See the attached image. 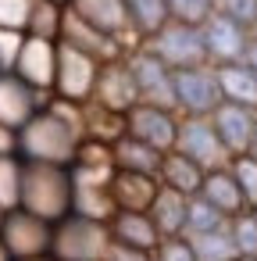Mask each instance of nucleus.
Masks as SVG:
<instances>
[{
  "label": "nucleus",
  "instance_id": "6",
  "mask_svg": "<svg viewBox=\"0 0 257 261\" xmlns=\"http://www.w3.org/2000/svg\"><path fill=\"white\" fill-rule=\"evenodd\" d=\"M175 150H182L186 158H193L200 168H221L232 161V154L225 150L211 115H186L179 122V140H175Z\"/></svg>",
  "mask_w": 257,
  "mask_h": 261
},
{
  "label": "nucleus",
  "instance_id": "17",
  "mask_svg": "<svg viewBox=\"0 0 257 261\" xmlns=\"http://www.w3.org/2000/svg\"><path fill=\"white\" fill-rule=\"evenodd\" d=\"M107 229H111V240H122V243H129V247H139V250H157V243H161V232H157V225H154V218H150V211H115L111 218H107Z\"/></svg>",
  "mask_w": 257,
  "mask_h": 261
},
{
  "label": "nucleus",
  "instance_id": "31",
  "mask_svg": "<svg viewBox=\"0 0 257 261\" xmlns=\"http://www.w3.org/2000/svg\"><path fill=\"white\" fill-rule=\"evenodd\" d=\"M36 0H0V29H22L33 18Z\"/></svg>",
  "mask_w": 257,
  "mask_h": 261
},
{
  "label": "nucleus",
  "instance_id": "1",
  "mask_svg": "<svg viewBox=\"0 0 257 261\" xmlns=\"http://www.w3.org/2000/svg\"><path fill=\"white\" fill-rule=\"evenodd\" d=\"M79 129L82 118H65L61 111H43L33 115L22 125L18 147L29 161H50V165H68L79 154Z\"/></svg>",
  "mask_w": 257,
  "mask_h": 261
},
{
  "label": "nucleus",
  "instance_id": "40",
  "mask_svg": "<svg viewBox=\"0 0 257 261\" xmlns=\"http://www.w3.org/2000/svg\"><path fill=\"white\" fill-rule=\"evenodd\" d=\"M243 261H257V257H243Z\"/></svg>",
  "mask_w": 257,
  "mask_h": 261
},
{
  "label": "nucleus",
  "instance_id": "8",
  "mask_svg": "<svg viewBox=\"0 0 257 261\" xmlns=\"http://www.w3.org/2000/svg\"><path fill=\"white\" fill-rule=\"evenodd\" d=\"M221 104V86L214 65L175 68V108L182 115H211Z\"/></svg>",
  "mask_w": 257,
  "mask_h": 261
},
{
  "label": "nucleus",
  "instance_id": "30",
  "mask_svg": "<svg viewBox=\"0 0 257 261\" xmlns=\"http://www.w3.org/2000/svg\"><path fill=\"white\" fill-rule=\"evenodd\" d=\"M168 15L179 18V22L204 25L214 15V0H168Z\"/></svg>",
  "mask_w": 257,
  "mask_h": 261
},
{
  "label": "nucleus",
  "instance_id": "14",
  "mask_svg": "<svg viewBox=\"0 0 257 261\" xmlns=\"http://www.w3.org/2000/svg\"><path fill=\"white\" fill-rule=\"evenodd\" d=\"M54 222L33 215V211H15L8 218V247L15 254H25V257H36L43 250H50V240H54Z\"/></svg>",
  "mask_w": 257,
  "mask_h": 261
},
{
  "label": "nucleus",
  "instance_id": "43",
  "mask_svg": "<svg viewBox=\"0 0 257 261\" xmlns=\"http://www.w3.org/2000/svg\"><path fill=\"white\" fill-rule=\"evenodd\" d=\"M0 211H4V207H0Z\"/></svg>",
  "mask_w": 257,
  "mask_h": 261
},
{
  "label": "nucleus",
  "instance_id": "13",
  "mask_svg": "<svg viewBox=\"0 0 257 261\" xmlns=\"http://www.w3.org/2000/svg\"><path fill=\"white\" fill-rule=\"evenodd\" d=\"M93 100L107 111H129L136 100H139V90H136V79L129 72V65L118 58V61H104L100 65V75H97V90H93Z\"/></svg>",
  "mask_w": 257,
  "mask_h": 261
},
{
  "label": "nucleus",
  "instance_id": "24",
  "mask_svg": "<svg viewBox=\"0 0 257 261\" xmlns=\"http://www.w3.org/2000/svg\"><path fill=\"white\" fill-rule=\"evenodd\" d=\"M186 240L193 243L196 261H239V250H236V240H232L229 225L211 229V232H196V236H186Z\"/></svg>",
  "mask_w": 257,
  "mask_h": 261
},
{
  "label": "nucleus",
  "instance_id": "28",
  "mask_svg": "<svg viewBox=\"0 0 257 261\" xmlns=\"http://www.w3.org/2000/svg\"><path fill=\"white\" fill-rule=\"evenodd\" d=\"M229 168H232V175H236V182L243 190L246 207H257V154L253 150L250 154H236L229 161Z\"/></svg>",
  "mask_w": 257,
  "mask_h": 261
},
{
  "label": "nucleus",
  "instance_id": "18",
  "mask_svg": "<svg viewBox=\"0 0 257 261\" xmlns=\"http://www.w3.org/2000/svg\"><path fill=\"white\" fill-rule=\"evenodd\" d=\"M204 175H207V168H200V165H196L193 158H186L182 150H175V147L164 150V158H161V172H157L161 186H172V190L193 197V193H200Z\"/></svg>",
  "mask_w": 257,
  "mask_h": 261
},
{
  "label": "nucleus",
  "instance_id": "15",
  "mask_svg": "<svg viewBox=\"0 0 257 261\" xmlns=\"http://www.w3.org/2000/svg\"><path fill=\"white\" fill-rule=\"evenodd\" d=\"M157 190H161L157 175L129 172V168H115V175H111V197H115V207H122V211H150Z\"/></svg>",
  "mask_w": 257,
  "mask_h": 261
},
{
  "label": "nucleus",
  "instance_id": "41",
  "mask_svg": "<svg viewBox=\"0 0 257 261\" xmlns=\"http://www.w3.org/2000/svg\"><path fill=\"white\" fill-rule=\"evenodd\" d=\"M33 261H47V257H33Z\"/></svg>",
  "mask_w": 257,
  "mask_h": 261
},
{
  "label": "nucleus",
  "instance_id": "27",
  "mask_svg": "<svg viewBox=\"0 0 257 261\" xmlns=\"http://www.w3.org/2000/svg\"><path fill=\"white\" fill-rule=\"evenodd\" d=\"M229 229H232V240H236L239 257H257V211L246 207V211L232 215L229 218Z\"/></svg>",
  "mask_w": 257,
  "mask_h": 261
},
{
  "label": "nucleus",
  "instance_id": "22",
  "mask_svg": "<svg viewBox=\"0 0 257 261\" xmlns=\"http://www.w3.org/2000/svg\"><path fill=\"white\" fill-rule=\"evenodd\" d=\"M200 193L214 204V207H221L229 218L232 215H239V211H246V200H243V190H239V182H236V175H232V168L229 165H221V168H211L207 175H204V186H200Z\"/></svg>",
  "mask_w": 257,
  "mask_h": 261
},
{
  "label": "nucleus",
  "instance_id": "37",
  "mask_svg": "<svg viewBox=\"0 0 257 261\" xmlns=\"http://www.w3.org/2000/svg\"><path fill=\"white\" fill-rule=\"evenodd\" d=\"M243 65H250V68L257 72V36H250V43H246V50H243Z\"/></svg>",
  "mask_w": 257,
  "mask_h": 261
},
{
  "label": "nucleus",
  "instance_id": "7",
  "mask_svg": "<svg viewBox=\"0 0 257 261\" xmlns=\"http://www.w3.org/2000/svg\"><path fill=\"white\" fill-rule=\"evenodd\" d=\"M125 65H129L132 79H136L139 100L161 104V108H175V68L168 61H161L150 47H139Z\"/></svg>",
  "mask_w": 257,
  "mask_h": 261
},
{
  "label": "nucleus",
  "instance_id": "10",
  "mask_svg": "<svg viewBox=\"0 0 257 261\" xmlns=\"http://www.w3.org/2000/svg\"><path fill=\"white\" fill-rule=\"evenodd\" d=\"M211 122L225 143V150L236 158V154H250L253 150V136H257V108H246V104H232V100H221L214 111H211Z\"/></svg>",
  "mask_w": 257,
  "mask_h": 261
},
{
  "label": "nucleus",
  "instance_id": "2",
  "mask_svg": "<svg viewBox=\"0 0 257 261\" xmlns=\"http://www.w3.org/2000/svg\"><path fill=\"white\" fill-rule=\"evenodd\" d=\"M22 207L47 222H61L72 211V172L65 165L29 161L22 168Z\"/></svg>",
  "mask_w": 257,
  "mask_h": 261
},
{
  "label": "nucleus",
  "instance_id": "38",
  "mask_svg": "<svg viewBox=\"0 0 257 261\" xmlns=\"http://www.w3.org/2000/svg\"><path fill=\"white\" fill-rule=\"evenodd\" d=\"M0 261H8V250H4V247H0Z\"/></svg>",
  "mask_w": 257,
  "mask_h": 261
},
{
  "label": "nucleus",
  "instance_id": "35",
  "mask_svg": "<svg viewBox=\"0 0 257 261\" xmlns=\"http://www.w3.org/2000/svg\"><path fill=\"white\" fill-rule=\"evenodd\" d=\"M104 261H150V250H139V247L122 243V240H111L107 250H104Z\"/></svg>",
  "mask_w": 257,
  "mask_h": 261
},
{
  "label": "nucleus",
  "instance_id": "12",
  "mask_svg": "<svg viewBox=\"0 0 257 261\" xmlns=\"http://www.w3.org/2000/svg\"><path fill=\"white\" fill-rule=\"evenodd\" d=\"M15 72L33 86V90H47L58 79V40L54 36H25L22 54L15 61Z\"/></svg>",
  "mask_w": 257,
  "mask_h": 261
},
{
  "label": "nucleus",
  "instance_id": "11",
  "mask_svg": "<svg viewBox=\"0 0 257 261\" xmlns=\"http://www.w3.org/2000/svg\"><path fill=\"white\" fill-rule=\"evenodd\" d=\"M204 43H207V61L211 65H229V61H243V50L250 43V29L239 25L236 18L214 11L204 25Z\"/></svg>",
  "mask_w": 257,
  "mask_h": 261
},
{
  "label": "nucleus",
  "instance_id": "9",
  "mask_svg": "<svg viewBox=\"0 0 257 261\" xmlns=\"http://www.w3.org/2000/svg\"><path fill=\"white\" fill-rule=\"evenodd\" d=\"M125 133L157 147L161 154L175 147L179 140V118H175V108H161V104H147V100H136L129 111H125Z\"/></svg>",
  "mask_w": 257,
  "mask_h": 261
},
{
  "label": "nucleus",
  "instance_id": "36",
  "mask_svg": "<svg viewBox=\"0 0 257 261\" xmlns=\"http://www.w3.org/2000/svg\"><path fill=\"white\" fill-rule=\"evenodd\" d=\"M15 143H18V140H15V129L0 122V154H11V150H15Z\"/></svg>",
  "mask_w": 257,
  "mask_h": 261
},
{
  "label": "nucleus",
  "instance_id": "23",
  "mask_svg": "<svg viewBox=\"0 0 257 261\" xmlns=\"http://www.w3.org/2000/svg\"><path fill=\"white\" fill-rule=\"evenodd\" d=\"M186 204H189L186 193H179L172 186H161L157 190V197L150 204V218H154L161 240L164 236H182V229H186Z\"/></svg>",
  "mask_w": 257,
  "mask_h": 261
},
{
  "label": "nucleus",
  "instance_id": "3",
  "mask_svg": "<svg viewBox=\"0 0 257 261\" xmlns=\"http://www.w3.org/2000/svg\"><path fill=\"white\" fill-rule=\"evenodd\" d=\"M107 243H111L107 222L90 218V215H79V211H68L58 222V229H54L50 250L61 261H104Z\"/></svg>",
  "mask_w": 257,
  "mask_h": 261
},
{
  "label": "nucleus",
  "instance_id": "16",
  "mask_svg": "<svg viewBox=\"0 0 257 261\" xmlns=\"http://www.w3.org/2000/svg\"><path fill=\"white\" fill-rule=\"evenodd\" d=\"M68 8H72L75 15H82L90 25L111 33V36L122 40V43H125L129 33L136 36V29H132V22H129V11H125V0H68Z\"/></svg>",
  "mask_w": 257,
  "mask_h": 261
},
{
  "label": "nucleus",
  "instance_id": "34",
  "mask_svg": "<svg viewBox=\"0 0 257 261\" xmlns=\"http://www.w3.org/2000/svg\"><path fill=\"white\" fill-rule=\"evenodd\" d=\"M22 43H25L22 29H0V68H15Z\"/></svg>",
  "mask_w": 257,
  "mask_h": 261
},
{
  "label": "nucleus",
  "instance_id": "25",
  "mask_svg": "<svg viewBox=\"0 0 257 261\" xmlns=\"http://www.w3.org/2000/svg\"><path fill=\"white\" fill-rule=\"evenodd\" d=\"M221 225H229V215L221 207H214L204 193H193L189 204H186V229H182V236L211 232V229H221Z\"/></svg>",
  "mask_w": 257,
  "mask_h": 261
},
{
  "label": "nucleus",
  "instance_id": "42",
  "mask_svg": "<svg viewBox=\"0 0 257 261\" xmlns=\"http://www.w3.org/2000/svg\"><path fill=\"white\" fill-rule=\"evenodd\" d=\"M58 4H68V0H58Z\"/></svg>",
  "mask_w": 257,
  "mask_h": 261
},
{
  "label": "nucleus",
  "instance_id": "32",
  "mask_svg": "<svg viewBox=\"0 0 257 261\" xmlns=\"http://www.w3.org/2000/svg\"><path fill=\"white\" fill-rule=\"evenodd\" d=\"M214 11L236 18V22L246 25V29L257 25V0H214Z\"/></svg>",
  "mask_w": 257,
  "mask_h": 261
},
{
  "label": "nucleus",
  "instance_id": "21",
  "mask_svg": "<svg viewBox=\"0 0 257 261\" xmlns=\"http://www.w3.org/2000/svg\"><path fill=\"white\" fill-rule=\"evenodd\" d=\"M111 154H115V168H129V172H143V175H157L161 172V150L136 140V136H118L111 143Z\"/></svg>",
  "mask_w": 257,
  "mask_h": 261
},
{
  "label": "nucleus",
  "instance_id": "5",
  "mask_svg": "<svg viewBox=\"0 0 257 261\" xmlns=\"http://www.w3.org/2000/svg\"><path fill=\"white\" fill-rule=\"evenodd\" d=\"M97 75H100V61L72 43H58V79H54V90L72 100V104H82L93 97L97 90Z\"/></svg>",
  "mask_w": 257,
  "mask_h": 261
},
{
  "label": "nucleus",
  "instance_id": "20",
  "mask_svg": "<svg viewBox=\"0 0 257 261\" xmlns=\"http://www.w3.org/2000/svg\"><path fill=\"white\" fill-rule=\"evenodd\" d=\"M33 118V86L22 75H0V122L18 129Z\"/></svg>",
  "mask_w": 257,
  "mask_h": 261
},
{
  "label": "nucleus",
  "instance_id": "19",
  "mask_svg": "<svg viewBox=\"0 0 257 261\" xmlns=\"http://www.w3.org/2000/svg\"><path fill=\"white\" fill-rule=\"evenodd\" d=\"M214 75H218V86H221V100L257 108V72L250 65H243V61L214 65Z\"/></svg>",
  "mask_w": 257,
  "mask_h": 261
},
{
  "label": "nucleus",
  "instance_id": "4",
  "mask_svg": "<svg viewBox=\"0 0 257 261\" xmlns=\"http://www.w3.org/2000/svg\"><path fill=\"white\" fill-rule=\"evenodd\" d=\"M147 47L168 61L172 68H193V65H211L207 61V43H204V29L193 22H179L168 18L154 36H147Z\"/></svg>",
  "mask_w": 257,
  "mask_h": 261
},
{
  "label": "nucleus",
  "instance_id": "33",
  "mask_svg": "<svg viewBox=\"0 0 257 261\" xmlns=\"http://www.w3.org/2000/svg\"><path fill=\"white\" fill-rule=\"evenodd\" d=\"M154 254H157V261H196L193 243H189L186 236H164Z\"/></svg>",
  "mask_w": 257,
  "mask_h": 261
},
{
  "label": "nucleus",
  "instance_id": "39",
  "mask_svg": "<svg viewBox=\"0 0 257 261\" xmlns=\"http://www.w3.org/2000/svg\"><path fill=\"white\" fill-rule=\"evenodd\" d=\"M253 154H257V136H253Z\"/></svg>",
  "mask_w": 257,
  "mask_h": 261
},
{
  "label": "nucleus",
  "instance_id": "29",
  "mask_svg": "<svg viewBox=\"0 0 257 261\" xmlns=\"http://www.w3.org/2000/svg\"><path fill=\"white\" fill-rule=\"evenodd\" d=\"M22 204V165L8 154H0V207Z\"/></svg>",
  "mask_w": 257,
  "mask_h": 261
},
{
  "label": "nucleus",
  "instance_id": "44",
  "mask_svg": "<svg viewBox=\"0 0 257 261\" xmlns=\"http://www.w3.org/2000/svg\"><path fill=\"white\" fill-rule=\"evenodd\" d=\"M253 211H257V207H253Z\"/></svg>",
  "mask_w": 257,
  "mask_h": 261
},
{
  "label": "nucleus",
  "instance_id": "45",
  "mask_svg": "<svg viewBox=\"0 0 257 261\" xmlns=\"http://www.w3.org/2000/svg\"><path fill=\"white\" fill-rule=\"evenodd\" d=\"M239 261H243V257H239Z\"/></svg>",
  "mask_w": 257,
  "mask_h": 261
},
{
  "label": "nucleus",
  "instance_id": "26",
  "mask_svg": "<svg viewBox=\"0 0 257 261\" xmlns=\"http://www.w3.org/2000/svg\"><path fill=\"white\" fill-rule=\"evenodd\" d=\"M125 11H129V22L136 29V36H154L172 15H168V0H125Z\"/></svg>",
  "mask_w": 257,
  "mask_h": 261
}]
</instances>
